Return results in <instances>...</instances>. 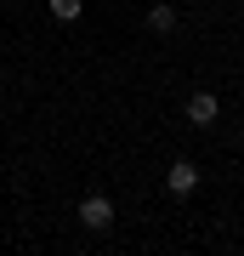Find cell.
I'll list each match as a JSON object with an SVG mask.
<instances>
[{"mask_svg": "<svg viewBox=\"0 0 244 256\" xmlns=\"http://www.w3.org/2000/svg\"><path fill=\"white\" fill-rule=\"evenodd\" d=\"M80 222L91 234H108L114 228V200H108V194H85V200H80Z\"/></svg>", "mask_w": 244, "mask_h": 256, "instance_id": "obj_1", "label": "cell"}, {"mask_svg": "<svg viewBox=\"0 0 244 256\" xmlns=\"http://www.w3.org/2000/svg\"><path fill=\"white\" fill-rule=\"evenodd\" d=\"M216 114H222V97H216V92H193V97H188V126L205 131V126H216Z\"/></svg>", "mask_w": 244, "mask_h": 256, "instance_id": "obj_2", "label": "cell"}, {"mask_svg": "<svg viewBox=\"0 0 244 256\" xmlns=\"http://www.w3.org/2000/svg\"><path fill=\"white\" fill-rule=\"evenodd\" d=\"M165 188H171L176 200H188V194L199 188V165H193V160H176L171 171H165Z\"/></svg>", "mask_w": 244, "mask_h": 256, "instance_id": "obj_3", "label": "cell"}, {"mask_svg": "<svg viewBox=\"0 0 244 256\" xmlns=\"http://www.w3.org/2000/svg\"><path fill=\"white\" fill-rule=\"evenodd\" d=\"M148 28H154V34H176V6H171V0H154V12H148Z\"/></svg>", "mask_w": 244, "mask_h": 256, "instance_id": "obj_4", "label": "cell"}, {"mask_svg": "<svg viewBox=\"0 0 244 256\" xmlns=\"http://www.w3.org/2000/svg\"><path fill=\"white\" fill-rule=\"evenodd\" d=\"M45 6H51V18H57V23H80L85 0H45Z\"/></svg>", "mask_w": 244, "mask_h": 256, "instance_id": "obj_5", "label": "cell"}]
</instances>
